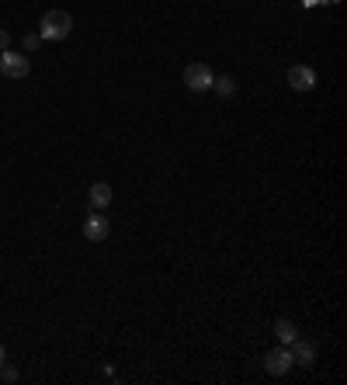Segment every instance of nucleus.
Wrapping results in <instances>:
<instances>
[{
    "label": "nucleus",
    "mask_w": 347,
    "mask_h": 385,
    "mask_svg": "<svg viewBox=\"0 0 347 385\" xmlns=\"http://www.w3.org/2000/svg\"><path fill=\"white\" fill-rule=\"evenodd\" d=\"M70 32H73L70 11H49L39 21V39L42 42H63V39H70Z\"/></svg>",
    "instance_id": "nucleus-1"
},
{
    "label": "nucleus",
    "mask_w": 347,
    "mask_h": 385,
    "mask_svg": "<svg viewBox=\"0 0 347 385\" xmlns=\"http://www.w3.org/2000/svg\"><path fill=\"white\" fill-rule=\"evenodd\" d=\"M0 77H7V80H25V77H28V59H25L21 52H14V49H4V52H0Z\"/></svg>",
    "instance_id": "nucleus-2"
},
{
    "label": "nucleus",
    "mask_w": 347,
    "mask_h": 385,
    "mask_svg": "<svg viewBox=\"0 0 347 385\" xmlns=\"http://www.w3.org/2000/svg\"><path fill=\"white\" fill-rule=\"evenodd\" d=\"M212 70L205 66V63H191L188 70H184V84L188 90H195V94H205V90H212Z\"/></svg>",
    "instance_id": "nucleus-3"
},
{
    "label": "nucleus",
    "mask_w": 347,
    "mask_h": 385,
    "mask_svg": "<svg viewBox=\"0 0 347 385\" xmlns=\"http://www.w3.org/2000/svg\"><path fill=\"white\" fill-rule=\"evenodd\" d=\"M288 354H292V365H312L316 361V343L305 341V337H296L292 343H285Z\"/></svg>",
    "instance_id": "nucleus-4"
},
{
    "label": "nucleus",
    "mask_w": 347,
    "mask_h": 385,
    "mask_svg": "<svg viewBox=\"0 0 347 385\" xmlns=\"http://www.w3.org/2000/svg\"><path fill=\"white\" fill-rule=\"evenodd\" d=\"M108 233H111V226H108V219H104V215H101V212L87 215L84 236L90 240V243H101V240H108Z\"/></svg>",
    "instance_id": "nucleus-5"
},
{
    "label": "nucleus",
    "mask_w": 347,
    "mask_h": 385,
    "mask_svg": "<svg viewBox=\"0 0 347 385\" xmlns=\"http://www.w3.org/2000/svg\"><path fill=\"white\" fill-rule=\"evenodd\" d=\"M264 368H267L271 375H285V372L292 368V354H288V347H285V343H281V347H274V350L267 354Z\"/></svg>",
    "instance_id": "nucleus-6"
},
{
    "label": "nucleus",
    "mask_w": 347,
    "mask_h": 385,
    "mask_svg": "<svg viewBox=\"0 0 347 385\" xmlns=\"http://www.w3.org/2000/svg\"><path fill=\"white\" fill-rule=\"evenodd\" d=\"M288 87L292 90H312L316 87V73L309 66H292L288 70Z\"/></svg>",
    "instance_id": "nucleus-7"
},
{
    "label": "nucleus",
    "mask_w": 347,
    "mask_h": 385,
    "mask_svg": "<svg viewBox=\"0 0 347 385\" xmlns=\"http://www.w3.org/2000/svg\"><path fill=\"white\" fill-rule=\"evenodd\" d=\"M87 198H90L94 209H108V205H111V188H108L104 181H97V184L87 191Z\"/></svg>",
    "instance_id": "nucleus-8"
},
{
    "label": "nucleus",
    "mask_w": 347,
    "mask_h": 385,
    "mask_svg": "<svg viewBox=\"0 0 347 385\" xmlns=\"http://www.w3.org/2000/svg\"><path fill=\"white\" fill-rule=\"evenodd\" d=\"M274 334H278V341L281 343H292L296 337H299V330H296L292 319H278V323H274Z\"/></svg>",
    "instance_id": "nucleus-9"
},
{
    "label": "nucleus",
    "mask_w": 347,
    "mask_h": 385,
    "mask_svg": "<svg viewBox=\"0 0 347 385\" xmlns=\"http://www.w3.org/2000/svg\"><path fill=\"white\" fill-rule=\"evenodd\" d=\"M212 87H216L222 97H233V94H236V80H233V77H216Z\"/></svg>",
    "instance_id": "nucleus-10"
},
{
    "label": "nucleus",
    "mask_w": 347,
    "mask_h": 385,
    "mask_svg": "<svg viewBox=\"0 0 347 385\" xmlns=\"http://www.w3.org/2000/svg\"><path fill=\"white\" fill-rule=\"evenodd\" d=\"M39 42H42L39 35H25V39H21V49H25V52H35V49H39Z\"/></svg>",
    "instance_id": "nucleus-11"
},
{
    "label": "nucleus",
    "mask_w": 347,
    "mask_h": 385,
    "mask_svg": "<svg viewBox=\"0 0 347 385\" xmlns=\"http://www.w3.org/2000/svg\"><path fill=\"white\" fill-rule=\"evenodd\" d=\"M0 379H4V382H18V372H14V368H4V365H0Z\"/></svg>",
    "instance_id": "nucleus-12"
},
{
    "label": "nucleus",
    "mask_w": 347,
    "mask_h": 385,
    "mask_svg": "<svg viewBox=\"0 0 347 385\" xmlns=\"http://www.w3.org/2000/svg\"><path fill=\"white\" fill-rule=\"evenodd\" d=\"M4 49H11V35H7V32L0 28V52H4Z\"/></svg>",
    "instance_id": "nucleus-13"
},
{
    "label": "nucleus",
    "mask_w": 347,
    "mask_h": 385,
    "mask_svg": "<svg viewBox=\"0 0 347 385\" xmlns=\"http://www.w3.org/2000/svg\"><path fill=\"white\" fill-rule=\"evenodd\" d=\"M0 365H4V343H0Z\"/></svg>",
    "instance_id": "nucleus-14"
}]
</instances>
